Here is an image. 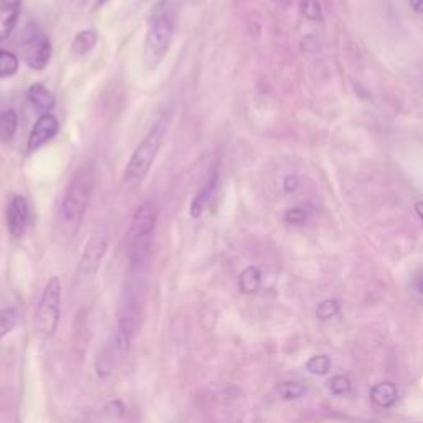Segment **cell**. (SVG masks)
Instances as JSON below:
<instances>
[{"label": "cell", "mask_w": 423, "mask_h": 423, "mask_svg": "<svg viewBox=\"0 0 423 423\" xmlns=\"http://www.w3.org/2000/svg\"><path fill=\"white\" fill-rule=\"evenodd\" d=\"M175 30V17L169 0H161L154 8L143 45V62L147 70H154L169 53Z\"/></svg>", "instance_id": "6da1fadb"}, {"label": "cell", "mask_w": 423, "mask_h": 423, "mask_svg": "<svg viewBox=\"0 0 423 423\" xmlns=\"http://www.w3.org/2000/svg\"><path fill=\"white\" fill-rule=\"evenodd\" d=\"M93 190H95V170L89 165H84L76 170L70 183H68L65 197L60 207V217L66 225H76L83 219L88 205L91 202Z\"/></svg>", "instance_id": "7a4b0ae2"}, {"label": "cell", "mask_w": 423, "mask_h": 423, "mask_svg": "<svg viewBox=\"0 0 423 423\" xmlns=\"http://www.w3.org/2000/svg\"><path fill=\"white\" fill-rule=\"evenodd\" d=\"M165 132H168L165 123L157 121L138 144V147L134 149L129 161H127L125 175H123L127 186H134V183L143 182L146 179L157 154L161 151L162 143L165 139Z\"/></svg>", "instance_id": "3957f363"}, {"label": "cell", "mask_w": 423, "mask_h": 423, "mask_svg": "<svg viewBox=\"0 0 423 423\" xmlns=\"http://www.w3.org/2000/svg\"><path fill=\"white\" fill-rule=\"evenodd\" d=\"M60 314H62V281L58 276H51L37 306V331L44 336L53 334L58 327Z\"/></svg>", "instance_id": "277c9868"}, {"label": "cell", "mask_w": 423, "mask_h": 423, "mask_svg": "<svg viewBox=\"0 0 423 423\" xmlns=\"http://www.w3.org/2000/svg\"><path fill=\"white\" fill-rule=\"evenodd\" d=\"M139 324V306L138 299L131 291H125L121 296L118 306V331H116V344L121 352H126L129 349L138 331Z\"/></svg>", "instance_id": "5b68a950"}, {"label": "cell", "mask_w": 423, "mask_h": 423, "mask_svg": "<svg viewBox=\"0 0 423 423\" xmlns=\"http://www.w3.org/2000/svg\"><path fill=\"white\" fill-rule=\"evenodd\" d=\"M22 53L27 65L33 70H44L50 63L51 45L48 37L35 25H28L22 37Z\"/></svg>", "instance_id": "8992f818"}, {"label": "cell", "mask_w": 423, "mask_h": 423, "mask_svg": "<svg viewBox=\"0 0 423 423\" xmlns=\"http://www.w3.org/2000/svg\"><path fill=\"white\" fill-rule=\"evenodd\" d=\"M106 251H108V235L106 232H100L91 235L87 246H84L83 253H81L78 270L83 276H93L100 270L102 258H105Z\"/></svg>", "instance_id": "52a82bcc"}, {"label": "cell", "mask_w": 423, "mask_h": 423, "mask_svg": "<svg viewBox=\"0 0 423 423\" xmlns=\"http://www.w3.org/2000/svg\"><path fill=\"white\" fill-rule=\"evenodd\" d=\"M30 224V207L22 195L12 197L7 207V226L14 238H24Z\"/></svg>", "instance_id": "ba28073f"}, {"label": "cell", "mask_w": 423, "mask_h": 423, "mask_svg": "<svg viewBox=\"0 0 423 423\" xmlns=\"http://www.w3.org/2000/svg\"><path fill=\"white\" fill-rule=\"evenodd\" d=\"M60 131V123L55 114L44 113L37 119L33 129L30 132L28 138V151H37L42 146H45L48 141H51Z\"/></svg>", "instance_id": "9c48e42d"}, {"label": "cell", "mask_w": 423, "mask_h": 423, "mask_svg": "<svg viewBox=\"0 0 423 423\" xmlns=\"http://www.w3.org/2000/svg\"><path fill=\"white\" fill-rule=\"evenodd\" d=\"M157 224V207L152 200H146L136 208L134 217H132L129 237H138V235H154V228Z\"/></svg>", "instance_id": "30bf717a"}, {"label": "cell", "mask_w": 423, "mask_h": 423, "mask_svg": "<svg viewBox=\"0 0 423 423\" xmlns=\"http://www.w3.org/2000/svg\"><path fill=\"white\" fill-rule=\"evenodd\" d=\"M20 6L22 0H0V40H6L14 32L20 15Z\"/></svg>", "instance_id": "8fae6325"}, {"label": "cell", "mask_w": 423, "mask_h": 423, "mask_svg": "<svg viewBox=\"0 0 423 423\" xmlns=\"http://www.w3.org/2000/svg\"><path fill=\"white\" fill-rule=\"evenodd\" d=\"M217 174L213 172L210 175V181H208L205 186L200 189V192L197 195H195L194 200H192L190 204V208H189V213L192 219H200L202 217V213L205 212V208H207V205L210 204V200L213 197V194H215V189H217Z\"/></svg>", "instance_id": "7c38bea8"}, {"label": "cell", "mask_w": 423, "mask_h": 423, "mask_svg": "<svg viewBox=\"0 0 423 423\" xmlns=\"http://www.w3.org/2000/svg\"><path fill=\"white\" fill-rule=\"evenodd\" d=\"M370 399L379 408H390L399 399V392L392 382H379L370 388Z\"/></svg>", "instance_id": "4fadbf2b"}, {"label": "cell", "mask_w": 423, "mask_h": 423, "mask_svg": "<svg viewBox=\"0 0 423 423\" xmlns=\"http://www.w3.org/2000/svg\"><path fill=\"white\" fill-rule=\"evenodd\" d=\"M27 96H28L30 102H32L35 108L44 111V113H48V111L53 109L55 96L51 95V93L44 87V84H40V83L32 84V87L28 88Z\"/></svg>", "instance_id": "5bb4252c"}, {"label": "cell", "mask_w": 423, "mask_h": 423, "mask_svg": "<svg viewBox=\"0 0 423 423\" xmlns=\"http://www.w3.org/2000/svg\"><path fill=\"white\" fill-rule=\"evenodd\" d=\"M96 44H98L96 30L88 28L80 32L78 35L75 37L73 44H71V50H73L76 57H87L89 51L95 48Z\"/></svg>", "instance_id": "9a60e30c"}, {"label": "cell", "mask_w": 423, "mask_h": 423, "mask_svg": "<svg viewBox=\"0 0 423 423\" xmlns=\"http://www.w3.org/2000/svg\"><path fill=\"white\" fill-rule=\"evenodd\" d=\"M262 285V271L256 267H249L240 273L238 288L243 294H255Z\"/></svg>", "instance_id": "2e32d148"}, {"label": "cell", "mask_w": 423, "mask_h": 423, "mask_svg": "<svg viewBox=\"0 0 423 423\" xmlns=\"http://www.w3.org/2000/svg\"><path fill=\"white\" fill-rule=\"evenodd\" d=\"M17 126H19V116L15 109H7L0 113V141L2 143H10L14 139Z\"/></svg>", "instance_id": "e0dca14e"}, {"label": "cell", "mask_w": 423, "mask_h": 423, "mask_svg": "<svg viewBox=\"0 0 423 423\" xmlns=\"http://www.w3.org/2000/svg\"><path fill=\"white\" fill-rule=\"evenodd\" d=\"M19 58L8 50H0V78H10L19 71Z\"/></svg>", "instance_id": "ac0fdd59"}, {"label": "cell", "mask_w": 423, "mask_h": 423, "mask_svg": "<svg viewBox=\"0 0 423 423\" xmlns=\"http://www.w3.org/2000/svg\"><path fill=\"white\" fill-rule=\"evenodd\" d=\"M278 394L285 400H296L306 394V387L299 382H281L278 386Z\"/></svg>", "instance_id": "d6986e66"}, {"label": "cell", "mask_w": 423, "mask_h": 423, "mask_svg": "<svg viewBox=\"0 0 423 423\" xmlns=\"http://www.w3.org/2000/svg\"><path fill=\"white\" fill-rule=\"evenodd\" d=\"M17 321H19V316H17L15 309H12V307L0 309V339L14 331Z\"/></svg>", "instance_id": "ffe728a7"}, {"label": "cell", "mask_w": 423, "mask_h": 423, "mask_svg": "<svg viewBox=\"0 0 423 423\" xmlns=\"http://www.w3.org/2000/svg\"><path fill=\"white\" fill-rule=\"evenodd\" d=\"M306 369L309 374L326 375L329 370H331V359L324 356V354H319V356L311 357L309 361L306 362Z\"/></svg>", "instance_id": "44dd1931"}, {"label": "cell", "mask_w": 423, "mask_h": 423, "mask_svg": "<svg viewBox=\"0 0 423 423\" xmlns=\"http://www.w3.org/2000/svg\"><path fill=\"white\" fill-rule=\"evenodd\" d=\"M337 313H339V303H337V299H326V301H323L321 305L318 306V309H316V318H318L319 321H329V319L337 316Z\"/></svg>", "instance_id": "7402d4cb"}, {"label": "cell", "mask_w": 423, "mask_h": 423, "mask_svg": "<svg viewBox=\"0 0 423 423\" xmlns=\"http://www.w3.org/2000/svg\"><path fill=\"white\" fill-rule=\"evenodd\" d=\"M301 14L307 20H313V22L323 20V10L321 6H319V0H301Z\"/></svg>", "instance_id": "603a6c76"}, {"label": "cell", "mask_w": 423, "mask_h": 423, "mask_svg": "<svg viewBox=\"0 0 423 423\" xmlns=\"http://www.w3.org/2000/svg\"><path fill=\"white\" fill-rule=\"evenodd\" d=\"M329 388L334 395H345L350 392V380L348 375H334L329 380Z\"/></svg>", "instance_id": "cb8c5ba5"}, {"label": "cell", "mask_w": 423, "mask_h": 423, "mask_svg": "<svg viewBox=\"0 0 423 423\" xmlns=\"http://www.w3.org/2000/svg\"><path fill=\"white\" fill-rule=\"evenodd\" d=\"M306 212L299 207H294L285 213V220L291 225H303L306 222Z\"/></svg>", "instance_id": "d4e9b609"}, {"label": "cell", "mask_w": 423, "mask_h": 423, "mask_svg": "<svg viewBox=\"0 0 423 423\" xmlns=\"http://www.w3.org/2000/svg\"><path fill=\"white\" fill-rule=\"evenodd\" d=\"M283 187H285V190L288 192V194H291V192H294L299 187V179H298V175H294V174H291V175H286L285 177V182H283Z\"/></svg>", "instance_id": "484cf974"}, {"label": "cell", "mask_w": 423, "mask_h": 423, "mask_svg": "<svg viewBox=\"0 0 423 423\" xmlns=\"http://www.w3.org/2000/svg\"><path fill=\"white\" fill-rule=\"evenodd\" d=\"M415 288H417L418 293L423 294V268L420 271H418V275L415 276Z\"/></svg>", "instance_id": "4316f807"}, {"label": "cell", "mask_w": 423, "mask_h": 423, "mask_svg": "<svg viewBox=\"0 0 423 423\" xmlns=\"http://www.w3.org/2000/svg\"><path fill=\"white\" fill-rule=\"evenodd\" d=\"M410 7L418 14H423V0H410Z\"/></svg>", "instance_id": "83f0119b"}, {"label": "cell", "mask_w": 423, "mask_h": 423, "mask_svg": "<svg viewBox=\"0 0 423 423\" xmlns=\"http://www.w3.org/2000/svg\"><path fill=\"white\" fill-rule=\"evenodd\" d=\"M415 212H417V215L423 220V202H417L415 204Z\"/></svg>", "instance_id": "f1b7e54d"}, {"label": "cell", "mask_w": 423, "mask_h": 423, "mask_svg": "<svg viewBox=\"0 0 423 423\" xmlns=\"http://www.w3.org/2000/svg\"><path fill=\"white\" fill-rule=\"evenodd\" d=\"M106 2H108V0H98V2H96V6H98V7H101V6H105Z\"/></svg>", "instance_id": "f546056e"}, {"label": "cell", "mask_w": 423, "mask_h": 423, "mask_svg": "<svg viewBox=\"0 0 423 423\" xmlns=\"http://www.w3.org/2000/svg\"><path fill=\"white\" fill-rule=\"evenodd\" d=\"M275 2H285V0H275Z\"/></svg>", "instance_id": "4dcf8cb0"}, {"label": "cell", "mask_w": 423, "mask_h": 423, "mask_svg": "<svg viewBox=\"0 0 423 423\" xmlns=\"http://www.w3.org/2000/svg\"><path fill=\"white\" fill-rule=\"evenodd\" d=\"M139 2H146V0H139Z\"/></svg>", "instance_id": "1f68e13d"}]
</instances>
